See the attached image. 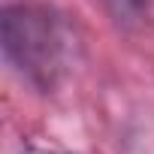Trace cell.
Masks as SVG:
<instances>
[{
  "label": "cell",
  "instance_id": "2",
  "mask_svg": "<svg viewBox=\"0 0 154 154\" xmlns=\"http://www.w3.org/2000/svg\"><path fill=\"white\" fill-rule=\"evenodd\" d=\"M94 3L121 33L136 36L154 30V0H94Z\"/></svg>",
  "mask_w": 154,
  "mask_h": 154
},
{
  "label": "cell",
  "instance_id": "1",
  "mask_svg": "<svg viewBox=\"0 0 154 154\" xmlns=\"http://www.w3.org/2000/svg\"><path fill=\"white\" fill-rule=\"evenodd\" d=\"M0 48L18 79L36 94H54L72 75L82 39L69 15L42 0H12L0 9Z\"/></svg>",
  "mask_w": 154,
  "mask_h": 154
},
{
  "label": "cell",
  "instance_id": "3",
  "mask_svg": "<svg viewBox=\"0 0 154 154\" xmlns=\"http://www.w3.org/2000/svg\"><path fill=\"white\" fill-rule=\"evenodd\" d=\"M15 154H69V151H57V148H45V145H36V142H27L21 145Z\"/></svg>",
  "mask_w": 154,
  "mask_h": 154
}]
</instances>
